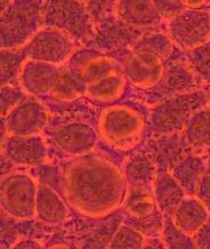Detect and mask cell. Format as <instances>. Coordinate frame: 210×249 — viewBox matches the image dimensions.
<instances>
[{"label":"cell","mask_w":210,"mask_h":249,"mask_svg":"<svg viewBox=\"0 0 210 249\" xmlns=\"http://www.w3.org/2000/svg\"><path fill=\"white\" fill-rule=\"evenodd\" d=\"M59 179V192L72 212L86 218L120 211L128 191L122 166L93 152L64 163Z\"/></svg>","instance_id":"obj_1"},{"label":"cell","mask_w":210,"mask_h":249,"mask_svg":"<svg viewBox=\"0 0 210 249\" xmlns=\"http://www.w3.org/2000/svg\"><path fill=\"white\" fill-rule=\"evenodd\" d=\"M44 1L1 2V50H18L44 26Z\"/></svg>","instance_id":"obj_2"},{"label":"cell","mask_w":210,"mask_h":249,"mask_svg":"<svg viewBox=\"0 0 210 249\" xmlns=\"http://www.w3.org/2000/svg\"><path fill=\"white\" fill-rule=\"evenodd\" d=\"M95 128L105 145L117 151H127L142 140L147 122L133 107L113 105L102 109Z\"/></svg>","instance_id":"obj_3"},{"label":"cell","mask_w":210,"mask_h":249,"mask_svg":"<svg viewBox=\"0 0 210 249\" xmlns=\"http://www.w3.org/2000/svg\"><path fill=\"white\" fill-rule=\"evenodd\" d=\"M210 104V92L205 89L157 103L153 106L149 115L150 131L153 136L179 134L191 116Z\"/></svg>","instance_id":"obj_4"},{"label":"cell","mask_w":210,"mask_h":249,"mask_svg":"<svg viewBox=\"0 0 210 249\" xmlns=\"http://www.w3.org/2000/svg\"><path fill=\"white\" fill-rule=\"evenodd\" d=\"M39 181L32 174L11 171L1 178L0 206L2 215L16 222L36 219Z\"/></svg>","instance_id":"obj_5"},{"label":"cell","mask_w":210,"mask_h":249,"mask_svg":"<svg viewBox=\"0 0 210 249\" xmlns=\"http://www.w3.org/2000/svg\"><path fill=\"white\" fill-rule=\"evenodd\" d=\"M123 222L122 211L102 218L72 217L61 227L63 237L73 249H108Z\"/></svg>","instance_id":"obj_6"},{"label":"cell","mask_w":210,"mask_h":249,"mask_svg":"<svg viewBox=\"0 0 210 249\" xmlns=\"http://www.w3.org/2000/svg\"><path fill=\"white\" fill-rule=\"evenodd\" d=\"M121 211L123 223L132 227L147 239L162 236L166 216L156 204L153 190L128 187Z\"/></svg>","instance_id":"obj_7"},{"label":"cell","mask_w":210,"mask_h":249,"mask_svg":"<svg viewBox=\"0 0 210 249\" xmlns=\"http://www.w3.org/2000/svg\"><path fill=\"white\" fill-rule=\"evenodd\" d=\"M44 24L62 30L76 42L92 41L96 32V23L87 2H46Z\"/></svg>","instance_id":"obj_8"},{"label":"cell","mask_w":210,"mask_h":249,"mask_svg":"<svg viewBox=\"0 0 210 249\" xmlns=\"http://www.w3.org/2000/svg\"><path fill=\"white\" fill-rule=\"evenodd\" d=\"M166 35L178 51L186 53L210 39V11L185 8L165 23Z\"/></svg>","instance_id":"obj_9"},{"label":"cell","mask_w":210,"mask_h":249,"mask_svg":"<svg viewBox=\"0 0 210 249\" xmlns=\"http://www.w3.org/2000/svg\"><path fill=\"white\" fill-rule=\"evenodd\" d=\"M76 43L62 30L44 25L20 50L26 59L55 66H65L77 51Z\"/></svg>","instance_id":"obj_10"},{"label":"cell","mask_w":210,"mask_h":249,"mask_svg":"<svg viewBox=\"0 0 210 249\" xmlns=\"http://www.w3.org/2000/svg\"><path fill=\"white\" fill-rule=\"evenodd\" d=\"M50 114L37 98L28 96L17 106L3 122V137L7 136H39L47 127Z\"/></svg>","instance_id":"obj_11"},{"label":"cell","mask_w":210,"mask_h":249,"mask_svg":"<svg viewBox=\"0 0 210 249\" xmlns=\"http://www.w3.org/2000/svg\"><path fill=\"white\" fill-rule=\"evenodd\" d=\"M166 68V61L154 53L132 50L124 61L122 71L126 81L134 87L150 91L163 79Z\"/></svg>","instance_id":"obj_12"},{"label":"cell","mask_w":210,"mask_h":249,"mask_svg":"<svg viewBox=\"0 0 210 249\" xmlns=\"http://www.w3.org/2000/svg\"><path fill=\"white\" fill-rule=\"evenodd\" d=\"M205 89L186 62L185 55L181 59L166 64L163 79L147 95L153 106L168 98L191 91Z\"/></svg>","instance_id":"obj_13"},{"label":"cell","mask_w":210,"mask_h":249,"mask_svg":"<svg viewBox=\"0 0 210 249\" xmlns=\"http://www.w3.org/2000/svg\"><path fill=\"white\" fill-rule=\"evenodd\" d=\"M51 139L58 151L73 159L92 153L99 137L93 125L73 121L58 127L52 133Z\"/></svg>","instance_id":"obj_14"},{"label":"cell","mask_w":210,"mask_h":249,"mask_svg":"<svg viewBox=\"0 0 210 249\" xmlns=\"http://www.w3.org/2000/svg\"><path fill=\"white\" fill-rule=\"evenodd\" d=\"M1 141V155L17 167H37L48 160V145L41 135L7 136Z\"/></svg>","instance_id":"obj_15"},{"label":"cell","mask_w":210,"mask_h":249,"mask_svg":"<svg viewBox=\"0 0 210 249\" xmlns=\"http://www.w3.org/2000/svg\"><path fill=\"white\" fill-rule=\"evenodd\" d=\"M67 67L86 86L113 73L123 72L118 60L97 49L76 51Z\"/></svg>","instance_id":"obj_16"},{"label":"cell","mask_w":210,"mask_h":249,"mask_svg":"<svg viewBox=\"0 0 210 249\" xmlns=\"http://www.w3.org/2000/svg\"><path fill=\"white\" fill-rule=\"evenodd\" d=\"M114 17L134 30H153L165 24L154 1H116L113 2Z\"/></svg>","instance_id":"obj_17"},{"label":"cell","mask_w":210,"mask_h":249,"mask_svg":"<svg viewBox=\"0 0 210 249\" xmlns=\"http://www.w3.org/2000/svg\"><path fill=\"white\" fill-rule=\"evenodd\" d=\"M63 67L26 59L18 78L19 86L31 97L50 95Z\"/></svg>","instance_id":"obj_18"},{"label":"cell","mask_w":210,"mask_h":249,"mask_svg":"<svg viewBox=\"0 0 210 249\" xmlns=\"http://www.w3.org/2000/svg\"><path fill=\"white\" fill-rule=\"evenodd\" d=\"M72 210L58 190L39 182L37 204L36 220L50 228L64 226L72 218Z\"/></svg>","instance_id":"obj_19"},{"label":"cell","mask_w":210,"mask_h":249,"mask_svg":"<svg viewBox=\"0 0 210 249\" xmlns=\"http://www.w3.org/2000/svg\"><path fill=\"white\" fill-rule=\"evenodd\" d=\"M191 149L187 147L181 133L153 136L147 153L153 160L158 173L169 172Z\"/></svg>","instance_id":"obj_20"},{"label":"cell","mask_w":210,"mask_h":249,"mask_svg":"<svg viewBox=\"0 0 210 249\" xmlns=\"http://www.w3.org/2000/svg\"><path fill=\"white\" fill-rule=\"evenodd\" d=\"M210 218V210L195 196H187L171 216L178 230L192 237Z\"/></svg>","instance_id":"obj_21"},{"label":"cell","mask_w":210,"mask_h":249,"mask_svg":"<svg viewBox=\"0 0 210 249\" xmlns=\"http://www.w3.org/2000/svg\"><path fill=\"white\" fill-rule=\"evenodd\" d=\"M208 166L205 153L191 150L169 172L188 196H194L196 186Z\"/></svg>","instance_id":"obj_22"},{"label":"cell","mask_w":210,"mask_h":249,"mask_svg":"<svg viewBox=\"0 0 210 249\" xmlns=\"http://www.w3.org/2000/svg\"><path fill=\"white\" fill-rule=\"evenodd\" d=\"M181 135L187 147L194 152L205 153L210 148V104L191 116Z\"/></svg>","instance_id":"obj_23"},{"label":"cell","mask_w":210,"mask_h":249,"mask_svg":"<svg viewBox=\"0 0 210 249\" xmlns=\"http://www.w3.org/2000/svg\"><path fill=\"white\" fill-rule=\"evenodd\" d=\"M153 194L156 204L166 217H171L177 206L188 196L170 172L158 173Z\"/></svg>","instance_id":"obj_24"},{"label":"cell","mask_w":210,"mask_h":249,"mask_svg":"<svg viewBox=\"0 0 210 249\" xmlns=\"http://www.w3.org/2000/svg\"><path fill=\"white\" fill-rule=\"evenodd\" d=\"M122 168L128 187H145L153 190L158 168L147 152H139L127 159Z\"/></svg>","instance_id":"obj_25"},{"label":"cell","mask_w":210,"mask_h":249,"mask_svg":"<svg viewBox=\"0 0 210 249\" xmlns=\"http://www.w3.org/2000/svg\"><path fill=\"white\" fill-rule=\"evenodd\" d=\"M139 37L136 30L126 26L115 18L114 22L108 20L96 27L95 36L92 41L95 42L96 49L109 50L130 42L134 44Z\"/></svg>","instance_id":"obj_26"},{"label":"cell","mask_w":210,"mask_h":249,"mask_svg":"<svg viewBox=\"0 0 210 249\" xmlns=\"http://www.w3.org/2000/svg\"><path fill=\"white\" fill-rule=\"evenodd\" d=\"M125 85L123 72H116L86 86L85 97L95 102H114L122 96Z\"/></svg>","instance_id":"obj_27"},{"label":"cell","mask_w":210,"mask_h":249,"mask_svg":"<svg viewBox=\"0 0 210 249\" xmlns=\"http://www.w3.org/2000/svg\"><path fill=\"white\" fill-rule=\"evenodd\" d=\"M85 91L86 85L77 79L65 65L50 96L59 101L70 102L85 96Z\"/></svg>","instance_id":"obj_28"},{"label":"cell","mask_w":210,"mask_h":249,"mask_svg":"<svg viewBox=\"0 0 210 249\" xmlns=\"http://www.w3.org/2000/svg\"><path fill=\"white\" fill-rule=\"evenodd\" d=\"M175 49V46L165 31H152L140 36L132 48V50H145L154 53L166 62L174 53Z\"/></svg>","instance_id":"obj_29"},{"label":"cell","mask_w":210,"mask_h":249,"mask_svg":"<svg viewBox=\"0 0 210 249\" xmlns=\"http://www.w3.org/2000/svg\"><path fill=\"white\" fill-rule=\"evenodd\" d=\"M189 67L200 84L210 88V39L205 44L185 53Z\"/></svg>","instance_id":"obj_30"},{"label":"cell","mask_w":210,"mask_h":249,"mask_svg":"<svg viewBox=\"0 0 210 249\" xmlns=\"http://www.w3.org/2000/svg\"><path fill=\"white\" fill-rule=\"evenodd\" d=\"M26 57L19 50H1V86L18 80Z\"/></svg>","instance_id":"obj_31"},{"label":"cell","mask_w":210,"mask_h":249,"mask_svg":"<svg viewBox=\"0 0 210 249\" xmlns=\"http://www.w3.org/2000/svg\"><path fill=\"white\" fill-rule=\"evenodd\" d=\"M148 240L142 233L122 222L108 249H143Z\"/></svg>","instance_id":"obj_32"},{"label":"cell","mask_w":210,"mask_h":249,"mask_svg":"<svg viewBox=\"0 0 210 249\" xmlns=\"http://www.w3.org/2000/svg\"><path fill=\"white\" fill-rule=\"evenodd\" d=\"M161 238L166 249H198L193 237L178 230L171 217H166Z\"/></svg>","instance_id":"obj_33"},{"label":"cell","mask_w":210,"mask_h":249,"mask_svg":"<svg viewBox=\"0 0 210 249\" xmlns=\"http://www.w3.org/2000/svg\"><path fill=\"white\" fill-rule=\"evenodd\" d=\"M27 97L28 95L20 86L14 84L1 86V119L6 118Z\"/></svg>","instance_id":"obj_34"},{"label":"cell","mask_w":210,"mask_h":249,"mask_svg":"<svg viewBox=\"0 0 210 249\" xmlns=\"http://www.w3.org/2000/svg\"><path fill=\"white\" fill-rule=\"evenodd\" d=\"M154 2L157 8L161 12L162 16L166 20V22L186 8L183 1H154Z\"/></svg>","instance_id":"obj_35"},{"label":"cell","mask_w":210,"mask_h":249,"mask_svg":"<svg viewBox=\"0 0 210 249\" xmlns=\"http://www.w3.org/2000/svg\"><path fill=\"white\" fill-rule=\"evenodd\" d=\"M198 249H210V218L193 235Z\"/></svg>","instance_id":"obj_36"},{"label":"cell","mask_w":210,"mask_h":249,"mask_svg":"<svg viewBox=\"0 0 210 249\" xmlns=\"http://www.w3.org/2000/svg\"><path fill=\"white\" fill-rule=\"evenodd\" d=\"M48 241L45 245V249H73L63 237L61 230L54 232L48 238Z\"/></svg>","instance_id":"obj_37"},{"label":"cell","mask_w":210,"mask_h":249,"mask_svg":"<svg viewBox=\"0 0 210 249\" xmlns=\"http://www.w3.org/2000/svg\"><path fill=\"white\" fill-rule=\"evenodd\" d=\"M10 249H45V245L34 238H21Z\"/></svg>","instance_id":"obj_38"},{"label":"cell","mask_w":210,"mask_h":249,"mask_svg":"<svg viewBox=\"0 0 210 249\" xmlns=\"http://www.w3.org/2000/svg\"><path fill=\"white\" fill-rule=\"evenodd\" d=\"M143 249H166L162 238H153L149 239Z\"/></svg>","instance_id":"obj_39"}]
</instances>
